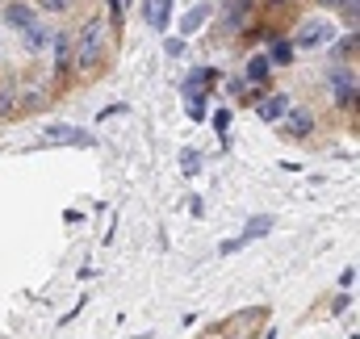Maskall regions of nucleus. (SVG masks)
<instances>
[{
	"mask_svg": "<svg viewBox=\"0 0 360 339\" xmlns=\"http://www.w3.org/2000/svg\"><path fill=\"white\" fill-rule=\"evenodd\" d=\"M180 159H185V172H189V176H197V172H201V151H185Z\"/></svg>",
	"mask_w": 360,
	"mask_h": 339,
	"instance_id": "a211bd4d",
	"label": "nucleus"
},
{
	"mask_svg": "<svg viewBox=\"0 0 360 339\" xmlns=\"http://www.w3.org/2000/svg\"><path fill=\"white\" fill-rule=\"evenodd\" d=\"M214 84H218V71H214V67H197V71H189V75H185L180 96H185L189 105H201L206 88H214ZM201 109H206V105H201Z\"/></svg>",
	"mask_w": 360,
	"mask_h": 339,
	"instance_id": "f03ea898",
	"label": "nucleus"
},
{
	"mask_svg": "<svg viewBox=\"0 0 360 339\" xmlns=\"http://www.w3.org/2000/svg\"><path fill=\"white\" fill-rule=\"evenodd\" d=\"M214 126H218V130H226V126H231V113H226V109H218V113H214Z\"/></svg>",
	"mask_w": 360,
	"mask_h": 339,
	"instance_id": "412c9836",
	"label": "nucleus"
},
{
	"mask_svg": "<svg viewBox=\"0 0 360 339\" xmlns=\"http://www.w3.org/2000/svg\"><path fill=\"white\" fill-rule=\"evenodd\" d=\"M0 21L8 25V29H17V34H25L34 21H38V8L34 4H21V0H8L4 8H0Z\"/></svg>",
	"mask_w": 360,
	"mask_h": 339,
	"instance_id": "39448f33",
	"label": "nucleus"
},
{
	"mask_svg": "<svg viewBox=\"0 0 360 339\" xmlns=\"http://www.w3.org/2000/svg\"><path fill=\"white\" fill-rule=\"evenodd\" d=\"M273 4H281V0H273Z\"/></svg>",
	"mask_w": 360,
	"mask_h": 339,
	"instance_id": "b1692460",
	"label": "nucleus"
},
{
	"mask_svg": "<svg viewBox=\"0 0 360 339\" xmlns=\"http://www.w3.org/2000/svg\"><path fill=\"white\" fill-rule=\"evenodd\" d=\"M289 105H294V101H289V92H273V96H260V101H256V113H260V122H268V126H273V122H281V117H285V109H289Z\"/></svg>",
	"mask_w": 360,
	"mask_h": 339,
	"instance_id": "6e6552de",
	"label": "nucleus"
},
{
	"mask_svg": "<svg viewBox=\"0 0 360 339\" xmlns=\"http://www.w3.org/2000/svg\"><path fill=\"white\" fill-rule=\"evenodd\" d=\"M352 281H357V273H352V268H344V273H340V289H348Z\"/></svg>",
	"mask_w": 360,
	"mask_h": 339,
	"instance_id": "4be33fe9",
	"label": "nucleus"
},
{
	"mask_svg": "<svg viewBox=\"0 0 360 339\" xmlns=\"http://www.w3.org/2000/svg\"><path fill=\"white\" fill-rule=\"evenodd\" d=\"M164 50H168L172 59H180V55H185V38H168V42H164Z\"/></svg>",
	"mask_w": 360,
	"mask_h": 339,
	"instance_id": "aec40b11",
	"label": "nucleus"
},
{
	"mask_svg": "<svg viewBox=\"0 0 360 339\" xmlns=\"http://www.w3.org/2000/svg\"><path fill=\"white\" fill-rule=\"evenodd\" d=\"M71 143L92 147V134H84L75 126H50V130H42V147H71Z\"/></svg>",
	"mask_w": 360,
	"mask_h": 339,
	"instance_id": "423d86ee",
	"label": "nucleus"
},
{
	"mask_svg": "<svg viewBox=\"0 0 360 339\" xmlns=\"http://www.w3.org/2000/svg\"><path fill=\"white\" fill-rule=\"evenodd\" d=\"M277 126H281V134H285V138H306V134L315 130V113H310L306 105H289V109H285V117H281Z\"/></svg>",
	"mask_w": 360,
	"mask_h": 339,
	"instance_id": "7ed1b4c3",
	"label": "nucleus"
},
{
	"mask_svg": "<svg viewBox=\"0 0 360 339\" xmlns=\"http://www.w3.org/2000/svg\"><path fill=\"white\" fill-rule=\"evenodd\" d=\"M273 226H277V218H273V214H256V218H247V222H243V235H239V239H231V243H222V256L239 252V247H243V243H252V239H264Z\"/></svg>",
	"mask_w": 360,
	"mask_h": 339,
	"instance_id": "20e7f679",
	"label": "nucleus"
},
{
	"mask_svg": "<svg viewBox=\"0 0 360 339\" xmlns=\"http://www.w3.org/2000/svg\"><path fill=\"white\" fill-rule=\"evenodd\" d=\"M336 105H340V109H352V105H357V84H352V80L336 84Z\"/></svg>",
	"mask_w": 360,
	"mask_h": 339,
	"instance_id": "2eb2a0df",
	"label": "nucleus"
},
{
	"mask_svg": "<svg viewBox=\"0 0 360 339\" xmlns=\"http://www.w3.org/2000/svg\"><path fill=\"white\" fill-rule=\"evenodd\" d=\"M268 63L273 67H289L294 63V42H273L268 46Z\"/></svg>",
	"mask_w": 360,
	"mask_h": 339,
	"instance_id": "4468645a",
	"label": "nucleus"
},
{
	"mask_svg": "<svg viewBox=\"0 0 360 339\" xmlns=\"http://www.w3.org/2000/svg\"><path fill=\"white\" fill-rule=\"evenodd\" d=\"M206 21H210V4H197V8H189V13H185V21H180V34L189 38V34H197Z\"/></svg>",
	"mask_w": 360,
	"mask_h": 339,
	"instance_id": "9b49d317",
	"label": "nucleus"
},
{
	"mask_svg": "<svg viewBox=\"0 0 360 339\" xmlns=\"http://www.w3.org/2000/svg\"><path fill=\"white\" fill-rule=\"evenodd\" d=\"M13 109H17V88L8 84V88H0V122H4Z\"/></svg>",
	"mask_w": 360,
	"mask_h": 339,
	"instance_id": "dca6fc26",
	"label": "nucleus"
},
{
	"mask_svg": "<svg viewBox=\"0 0 360 339\" xmlns=\"http://www.w3.org/2000/svg\"><path fill=\"white\" fill-rule=\"evenodd\" d=\"M50 38H55V29H46V25H38V21L25 29V46H29V50H50Z\"/></svg>",
	"mask_w": 360,
	"mask_h": 339,
	"instance_id": "f8f14e48",
	"label": "nucleus"
},
{
	"mask_svg": "<svg viewBox=\"0 0 360 339\" xmlns=\"http://www.w3.org/2000/svg\"><path fill=\"white\" fill-rule=\"evenodd\" d=\"M75 0H38V8H46V13H67Z\"/></svg>",
	"mask_w": 360,
	"mask_h": 339,
	"instance_id": "6ab92c4d",
	"label": "nucleus"
},
{
	"mask_svg": "<svg viewBox=\"0 0 360 339\" xmlns=\"http://www.w3.org/2000/svg\"><path fill=\"white\" fill-rule=\"evenodd\" d=\"M331 38V25L327 21H302V29H298V38H294V46H306V50H315V46H323Z\"/></svg>",
	"mask_w": 360,
	"mask_h": 339,
	"instance_id": "0eeeda50",
	"label": "nucleus"
},
{
	"mask_svg": "<svg viewBox=\"0 0 360 339\" xmlns=\"http://www.w3.org/2000/svg\"><path fill=\"white\" fill-rule=\"evenodd\" d=\"M319 4H327V8H340V4H344V0H319Z\"/></svg>",
	"mask_w": 360,
	"mask_h": 339,
	"instance_id": "5701e85b",
	"label": "nucleus"
},
{
	"mask_svg": "<svg viewBox=\"0 0 360 339\" xmlns=\"http://www.w3.org/2000/svg\"><path fill=\"white\" fill-rule=\"evenodd\" d=\"M268 71H273L268 55H252V59H247V80H252V84H264V80H268Z\"/></svg>",
	"mask_w": 360,
	"mask_h": 339,
	"instance_id": "ddd939ff",
	"label": "nucleus"
},
{
	"mask_svg": "<svg viewBox=\"0 0 360 339\" xmlns=\"http://www.w3.org/2000/svg\"><path fill=\"white\" fill-rule=\"evenodd\" d=\"M109 55V21L105 17H92L80 25V34L71 38V63L80 71H96Z\"/></svg>",
	"mask_w": 360,
	"mask_h": 339,
	"instance_id": "f257e3e1",
	"label": "nucleus"
},
{
	"mask_svg": "<svg viewBox=\"0 0 360 339\" xmlns=\"http://www.w3.org/2000/svg\"><path fill=\"white\" fill-rule=\"evenodd\" d=\"M143 17L155 25V29H168V17H172V0H143Z\"/></svg>",
	"mask_w": 360,
	"mask_h": 339,
	"instance_id": "9d476101",
	"label": "nucleus"
},
{
	"mask_svg": "<svg viewBox=\"0 0 360 339\" xmlns=\"http://www.w3.org/2000/svg\"><path fill=\"white\" fill-rule=\"evenodd\" d=\"M50 50H55V67H59V71H67V67H71V34H67V29H55Z\"/></svg>",
	"mask_w": 360,
	"mask_h": 339,
	"instance_id": "1a4fd4ad",
	"label": "nucleus"
},
{
	"mask_svg": "<svg viewBox=\"0 0 360 339\" xmlns=\"http://www.w3.org/2000/svg\"><path fill=\"white\" fill-rule=\"evenodd\" d=\"M126 4H130V0H105V8H109V29H117V25H122Z\"/></svg>",
	"mask_w": 360,
	"mask_h": 339,
	"instance_id": "f3484780",
	"label": "nucleus"
}]
</instances>
